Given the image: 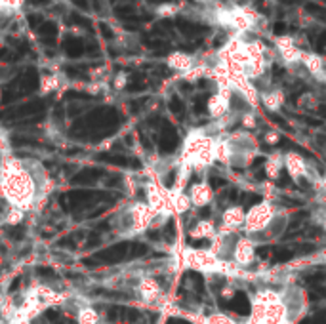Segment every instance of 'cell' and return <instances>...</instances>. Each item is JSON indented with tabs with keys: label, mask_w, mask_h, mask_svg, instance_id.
<instances>
[{
	"label": "cell",
	"mask_w": 326,
	"mask_h": 324,
	"mask_svg": "<svg viewBox=\"0 0 326 324\" xmlns=\"http://www.w3.org/2000/svg\"><path fill=\"white\" fill-rule=\"evenodd\" d=\"M284 321H288V309H286L284 301H279V303H273L265 309L261 324H283Z\"/></svg>",
	"instance_id": "7c38bea8"
},
{
	"label": "cell",
	"mask_w": 326,
	"mask_h": 324,
	"mask_svg": "<svg viewBox=\"0 0 326 324\" xmlns=\"http://www.w3.org/2000/svg\"><path fill=\"white\" fill-rule=\"evenodd\" d=\"M319 187H321V191H325V193H326V176L323 177L321 181H319Z\"/></svg>",
	"instance_id": "4316f807"
},
{
	"label": "cell",
	"mask_w": 326,
	"mask_h": 324,
	"mask_svg": "<svg viewBox=\"0 0 326 324\" xmlns=\"http://www.w3.org/2000/svg\"><path fill=\"white\" fill-rule=\"evenodd\" d=\"M216 162V137L206 130H193L183 141L181 164L191 168H208Z\"/></svg>",
	"instance_id": "7a4b0ae2"
},
{
	"label": "cell",
	"mask_w": 326,
	"mask_h": 324,
	"mask_svg": "<svg viewBox=\"0 0 326 324\" xmlns=\"http://www.w3.org/2000/svg\"><path fill=\"white\" fill-rule=\"evenodd\" d=\"M181 261L185 267H191V269L206 273V275L221 273V265H223V261L210 248H206V250L204 248H183Z\"/></svg>",
	"instance_id": "3957f363"
},
{
	"label": "cell",
	"mask_w": 326,
	"mask_h": 324,
	"mask_svg": "<svg viewBox=\"0 0 326 324\" xmlns=\"http://www.w3.org/2000/svg\"><path fill=\"white\" fill-rule=\"evenodd\" d=\"M36 177L31 174L25 162L6 157L0 162V194L8 200L10 206L21 208L27 212L35 204L38 194Z\"/></svg>",
	"instance_id": "6da1fadb"
},
{
	"label": "cell",
	"mask_w": 326,
	"mask_h": 324,
	"mask_svg": "<svg viewBox=\"0 0 326 324\" xmlns=\"http://www.w3.org/2000/svg\"><path fill=\"white\" fill-rule=\"evenodd\" d=\"M244 221H246V210L242 206H229L223 210L221 214V227L219 233H229L233 235L237 229H244Z\"/></svg>",
	"instance_id": "52a82bcc"
},
{
	"label": "cell",
	"mask_w": 326,
	"mask_h": 324,
	"mask_svg": "<svg viewBox=\"0 0 326 324\" xmlns=\"http://www.w3.org/2000/svg\"><path fill=\"white\" fill-rule=\"evenodd\" d=\"M187 194H189L191 204H193L195 208L208 206V204L212 202V198H214L212 187H210L206 181H197V183H193V185L189 187Z\"/></svg>",
	"instance_id": "9c48e42d"
},
{
	"label": "cell",
	"mask_w": 326,
	"mask_h": 324,
	"mask_svg": "<svg viewBox=\"0 0 326 324\" xmlns=\"http://www.w3.org/2000/svg\"><path fill=\"white\" fill-rule=\"evenodd\" d=\"M283 324H296V323H294V321H290V319H288V321H284Z\"/></svg>",
	"instance_id": "83f0119b"
},
{
	"label": "cell",
	"mask_w": 326,
	"mask_h": 324,
	"mask_svg": "<svg viewBox=\"0 0 326 324\" xmlns=\"http://www.w3.org/2000/svg\"><path fill=\"white\" fill-rule=\"evenodd\" d=\"M284 170L288 172V176L292 179L299 181L301 177L309 176V166H307V161L296 153V151H290L284 155Z\"/></svg>",
	"instance_id": "ba28073f"
},
{
	"label": "cell",
	"mask_w": 326,
	"mask_h": 324,
	"mask_svg": "<svg viewBox=\"0 0 326 324\" xmlns=\"http://www.w3.org/2000/svg\"><path fill=\"white\" fill-rule=\"evenodd\" d=\"M128 84V74L126 73H118L113 78V88L114 90H122Z\"/></svg>",
	"instance_id": "d4e9b609"
},
{
	"label": "cell",
	"mask_w": 326,
	"mask_h": 324,
	"mask_svg": "<svg viewBox=\"0 0 326 324\" xmlns=\"http://www.w3.org/2000/svg\"><path fill=\"white\" fill-rule=\"evenodd\" d=\"M166 63H168L170 69L180 71L181 74H185L187 71H191L195 67L193 65V58L189 54H183V52H174V54H170L168 59H166Z\"/></svg>",
	"instance_id": "4fadbf2b"
},
{
	"label": "cell",
	"mask_w": 326,
	"mask_h": 324,
	"mask_svg": "<svg viewBox=\"0 0 326 324\" xmlns=\"http://www.w3.org/2000/svg\"><path fill=\"white\" fill-rule=\"evenodd\" d=\"M233 88H219L214 96H210L206 109H208V115L214 120H221L223 117H227L231 113V99H233Z\"/></svg>",
	"instance_id": "8992f818"
},
{
	"label": "cell",
	"mask_w": 326,
	"mask_h": 324,
	"mask_svg": "<svg viewBox=\"0 0 326 324\" xmlns=\"http://www.w3.org/2000/svg\"><path fill=\"white\" fill-rule=\"evenodd\" d=\"M279 139H281V135L277 132H273V130H271V132H265V135H263V141H265L267 145H277Z\"/></svg>",
	"instance_id": "484cf974"
},
{
	"label": "cell",
	"mask_w": 326,
	"mask_h": 324,
	"mask_svg": "<svg viewBox=\"0 0 326 324\" xmlns=\"http://www.w3.org/2000/svg\"><path fill=\"white\" fill-rule=\"evenodd\" d=\"M301 63L305 65V69L315 76H325V61L319 58L317 54H307V52H301Z\"/></svg>",
	"instance_id": "2e32d148"
},
{
	"label": "cell",
	"mask_w": 326,
	"mask_h": 324,
	"mask_svg": "<svg viewBox=\"0 0 326 324\" xmlns=\"http://www.w3.org/2000/svg\"><path fill=\"white\" fill-rule=\"evenodd\" d=\"M23 220H25V210L10 206V204H8V208L4 210V214H2V223H4V225H10V227L19 225Z\"/></svg>",
	"instance_id": "d6986e66"
},
{
	"label": "cell",
	"mask_w": 326,
	"mask_h": 324,
	"mask_svg": "<svg viewBox=\"0 0 326 324\" xmlns=\"http://www.w3.org/2000/svg\"><path fill=\"white\" fill-rule=\"evenodd\" d=\"M25 0H0V14L14 15L23 8Z\"/></svg>",
	"instance_id": "44dd1931"
},
{
	"label": "cell",
	"mask_w": 326,
	"mask_h": 324,
	"mask_svg": "<svg viewBox=\"0 0 326 324\" xmlns=\"http://www.w3.org/2000/svg\"><path fill=\"white\" fill-rule=\"evenodd\" d=\"M275 42H277V48H279V52H281V58H283L286 63L301 61V50L296 46V40H294V38H290V36H277Z\"/></svg>",
	"instance_id": "8fae6325"
},
{
	"label": "cell",
	"mask_w": 326,
	"mask_h": 324,
	"mask_svg": "<svg viewBox=\"0 0 326 324\" xmlns=\"http://www.w3.org/2000/svg\"><path fill=\"white\" fill-rule=\"evenodd\" d=\"M138 294L145 303H156L162 297V288L153 277H142L138 280Z\"/></svg>",
	"instance_id": "30bf717a"
},
{
	"label": "cell",
	"mask_w": 326,
	"mask_h": 324,
	"mask_svg": "<svg viewBox=\"0 0 326 324\" xmlns=\"http://www.w3.org/2000/svg\"><path fill=\"white\" fill-rule=\"evenodd\" d=\"M283 168H284V155H281V153H273V155H269L267 161H265V166H263L265 176L269 177V179H273V181L281 177Z\"/></svg>",
	"instance_id": "9a60e30c"
},
{
	"label": "cell",
	"mask_w": 326,
	"mask_h": 324,
	"mask_svg": "<svg viewBox=\"0 0 326 324\" xmlns=\"http://www.w3.org/2000/svg\"><path fill=\"white\" fill-rule=\"evenodd\" d=\"M261 103L265 105V109H269V111H279L281 105L284 103V94L281 90L265 92V94L261 96Z\"/></svg>",
	"instance_id": "e0dca14e"
},
{
	"label": "cell",
	"mask_w": 326,
	"mask_h": 324,
	"mask_svg": "<svg viewBox=\"0 0 326 324\" xmlns=\"http://www.w3.org/2000/svg\"><path fill=\"white\" fill-rule=\"evenodd\" d=\"M178 14V6L176 4H160L156 6V15L158 17H174Z\"/></svg>",
	"instance_id": "603a6c76"
},
{
	"label": "cell",
	"mask_w": 326,
	"mask_h": 324,
	"mask_svg": "<svg viewBox=\"0 0 326 324\" xmlns=\"http://www.w3.org/2000/svg\"><path fill=\"white\" fill-rule=\"evenodd\" d=\"M217 235V229L214 225L212 220H200L197 221L195 227L189 229V236L195 238V240H200V238H214Z\"/></svg>",
	"instance_id": "5bb4252c"
},
{
	"label": "cell",
	"mask_w": 326,
	"mask_h": 324,
	"mask_svg": "<svg viewBox=\"0 0 326 324\" xmlns=\"http://www.w3.org/2000/svg\"><path fill=\"white\" fill-rule=\"evenodd\" d=\"M299 107H301V109H315V107H317V99H315V96H311V94H305V96L299 99Z\"/></svg>",
	"instance_id": "cb8c5ba5"
},
{
	"label": "cell",
	"mask_w": 326,
	"mask_h": 324,
	"mask_svg": "<svg viewBox=\"0 0 326 324\" xmlns=\"http://www.w3.org/2000/svg\"><path fill=\"white\" fill-rule=\"evenodd\" d=\"M76 324H100V313L90 305H82L76 309Z\"/></svg>",
	"instance_id": "ac0fdd59"
},
{
	"label": "cell",
	"mask_w": 326,
	"mask_h": 324,
	"mask_svg": "<svg viewBox=\"0 0 326 324\" xmlns=\"http://www.w3.org/2000/svg\"><path fill=\"white\" fill-rule=\"evenodd\" d=\"M61 86V76L56 73L42 74L40 78V94H54Z\"/></svg>",
	"instance_id": "ffe728a7"
},
{
	"label": "cell",
	"mask_w": 326,
	"mask_h": 324,
	"mask_svg": "<svg viewBox=\"0 0 326 324\" xmlns=\"http://www.w3.org/2000/svg\"><path fill=\"white\" fill-rule=\"evenodd\" d=\"M277 214H279L277 208L273 206V202L267 200V198L254 204L246 212V221H244V233H246V236L259 235L271 221L275 220Z\"/></svg>",
	"instance_id": "277c9868"
},
{
	"label": "cell",
	"mask_w": 326,
	"mask_h": 324,
	"mask_svg": "<svg viewBox=\"0 0 326 324\" xmlns=\"http://www.w3.org/2000/svg\"><path fill=\"white\" fill-rule=\"evenodd\" d=\"M241 124L246 130H254L257 126V117H255L254 111H244L241 115Z\"/></svg>",
	"instance_id": "7402d4cb"
},
{
	"label": "cell",
	"mask_w": 326,
	"mask_h": 324,
	"mask_svg": "<svg viewBox=\"0 0 326 324\" xmlns=\"http://www.w3.org/2000/svg\"><path fill=\"white\" fill-rule=\"evenodd\" d=\"M255 244L250 236H239L235 240L233 246V254H231V261L239 269H246V267L254 265L255 263Z\"/></svg>",
	"instance_id": "5b68a950"
}]
</instances>
